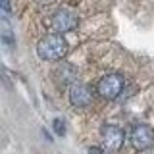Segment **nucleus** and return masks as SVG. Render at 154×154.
<instances>
[{"label": "nucleus", "instance_id": "f257e3e1", "mask_svg": "<svg viewBox=\"0 0 154 154\" xmlns=\"http://www.w3.org/2000/svg\"><path fill=\"white\" fill-rule=\"evenodd\" d=\"M67 52V42L62 37V33H54V35H46L38 41L37 45V54L41 60L46 62H54V60H62Z\"/></svg>", "mask_w": 154, "mask_h": 154}, {"label": "nucleus", "instance_id": "f03ea898", "mask_svg": "<svg viewBox=\"0 0 154 154\" xmlns=\"http://www.w3.org/2000/svg\"><path fill=\"white\" fill-rule=\"evenodd\" d=\"M98 93L100 96H104V98H108V100H114V98H118L119 94H122V91H123V77L122 75H106L100 79V83H98Z\"/></svg>", "mask_w": 154, "mask_h": 154}, {"label": "nucleus", "instance_id": "7ed1b4c3", "mask_svg": "<svg viewBox=\"0 0 154 154\" xmlns=\"http://www.w3.org/2000/svg\"><path fill=\"white\" fill-rule=\"evenodd\" d=\"M77 14L69 8H60L58 12L52 16V27L58 33H67V31H73L77 27Z\"/></svg>", "mask_w": 154, "mask_h": 154}, {"label": "nucleus", "instance_id": "20e7f679", "mask_svg": "<svg viewBox=\"0 0 154 154\" xmlns=\"http://www.w3.org/2000/svg\"><path fill=\"white\" fill-rule=\"evenodd\" d=\"M125 135L116 125H106L102 129V150L104 152H118L123 144Z\"/></svg>", "mask_w": 154, "mask_h": 154}, {"label": "nucleus", "instance_id": "39448f33", "mask_svg": "<svg viewBox=\"0 0 154 154\" xmlns=\"http://www.w3.org/2000/svg\"><path fill=\"white\" fill-rule=\"evenodd\" d=\"M69 100L77 108H87L93 102V91L83 83H73L69 87Z\"/></svg>", "mask_w": 154, "mask_h": 154}, {"label": "nucleus", "instance_id": "423d86ee", "mask_svg": "<svg viewBox=\"0 0 154 154\" xmlns=\"http://www.w3.org/2000/svg\"><path fill=\"white\" fill-rule=\"evenodd\" d=\"M131 143L137 150H146L154 144V131L148 125H139L131 133Z\"/></svg>", "mask_w": 154, "mask_h": 154}, {"label": "nucleus", "instance_id": "0eeeda50", "mask_svg": "<svg viewBox=\"0 0 154 154\" xmlns=\"http://www.w3.org/2000/svg\"><path fill=\"white\" fill-rule=\"evenodd\" d=\"M2 41L6 42L8 46H14V37H12V29L8 27V21H6V17H4V27H2Z\"/></svg>", "mask_w": 154, "mask_h": 154}, {"label": "nucleus", "instance_id": "6e6552de", "mask_svg": "<svg viewBox=\"0 0 154 154\" xmlns=\"http://www.w3.org/2000/svg\"><path fill=\"white\" fill-rule=\"evenodd\" d=\"M54 129H56V133H58V135H64V133H66L64 122H60V119H56V122H54Z\"/></svg>", "mask_w": 154, "mask_h": 154}, {"label": "nucleus", "instance_id": "1a4fd4ad", "mask_svg": "<svg viewBox=\"0 0 154 154\" xmlns=\"http://www.w3.org/2000/svg\"><path fill=\"white\" fill-rule=\"evenodd\" d=\"M89 154H102L98 148H89Z\"/></svg>", "mask_w": 154, "mask_h": 154}, {"label": "nucleus", "instance_id": "9d476101", "mask_svg": "<svg viewBox=\"0 0 154 154\" xmlns=\"http://www.w3.org/2000/svg\"><path fill=\"white\" fill-rule=\"evenodd\" d=\"M144 154H154V148H152V146L146 148V150H144Z\"/></svg>", "mask_w": 154, "mask_h": 154}]
</instances>
